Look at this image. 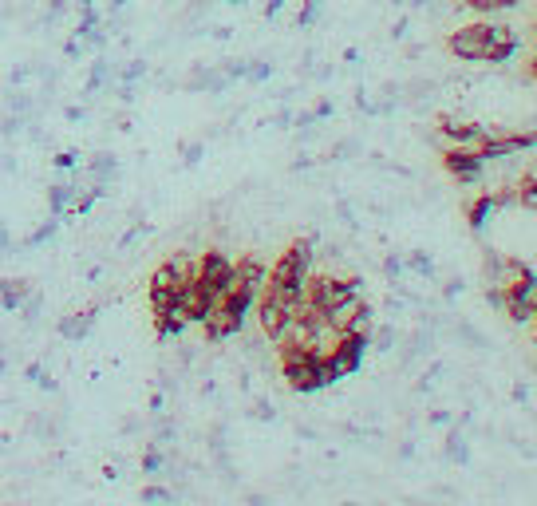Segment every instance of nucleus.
Returning <instances> with one entry per match:
<instances>
[{"label":"nucleus","mask_w":537,"mask_h":506,"mask_svg":"<svg viewBox=\"0 0 537 506\" xmlns=\"http://www.w3.org/2000/svg\"><path fill=\"white\" fill-rule=\"evenodd\" d=\"M308 277H312V242L301 238V242H293L289 250L277 257V265L269 269L261 293L281 297V301H289V305H301L308 293Z\"/></svg>","instance_id":"f257e3e1"},{"label":"nucleus","mask_w":537,"mask_h":506,"mask_svg":"<svg viewBox=\"0 0 537 506\" xmlns=\"http://www.w3.org/2000/svg\"><path fill=\"white\" fill-rule=\"evenodd\" d=\"M360 277H332V273H320V277H308V293L305 301L312 309H320L324 317H332L336 309H344L348 301L360 297Z\"/></svg>","instance_id":"f03ea898"},{"label":"nucleus","mask_w":537,"mask_h":506,"mask_svg":"<svg viewBox=\"0 0 537 506\" xmlns=\"http://www.w3.org/2000/svg\"><path fill=\"white\" fill-rule=\"evenodd\" d=\"M368 344H372V337L340 333L336 344H332V352L324 356V360H328V368H332V376H336V380H344V376L360 372V368H364V356H368Z\"/></svg>","instance_id":"7ed1b4c3"},{"label":"nucleus","mask_w":537,"mask_h":506,"mask_svg":"<svg viewBox=\"0 0 537 506\" xmlns=\"http://www.w3.org/2000/svg\"><path fill=\"white\" fill-rule=\"evenodd\" d=\"M253 309H257L261 333L273 340V344L289 333V325H293V317H297V305H289V301H281V297H269V293H261Z\"/></svg>","instance_id":"20e7f679"},{"label":"nucleus","mask_w":537,"mask_h":506,"mask_svg":"<svg viewBox=\"0 0 537 506\" xmlns=\"http://www.w3.org/2000/svg\"><path fill=\"white\" fill-rule=\"evenodd\" d=\"M194 273H198V281H202L206 289H214L218 297H222V293L233 285V261L222 250H206V253H202Z\"/></svg>","instance_id":"39448f33"},{"label":"nucleus","mask_w":537,"mask_h":506,"mask_svg":"<svg viewBox=\"0 0 537 506\" xmlns=\"http://www.w3.org/2000/svg\"><path fill=\"white\" fill-rule=\"evenodd\" d=\"M486 32H490V24H466L459 32H451V40H447L451 56H459L466 64H482L486 60Z\"/></svg>","instance_id":"423d86ee"},{"label":"nucleus","mask_w":537,"mask_h":506,"mask_svg":"<svg viewBox=\"0 0 537 506\" xmlns=\"http://www.w3.org/2000/svg\"><path fill=\"white\" fill-rule=\"evenodd\" d=\"M443 167L447 174L462 182V186H470V182H478L482 178V167H486V159L478 155V147H447V155H443Z\"/></svg>","instance_id":"0eeeda50"},{"label":"nucleus","mask_w":537,"mask_h":506,"mask_svg":"<svg viewBox=\"0 0 537 506\" xmlns=\"http://www.w3.org/2000/svg\"><path fill=\"white\" fill-rule=\"evenodd\" d=\"M518 52V32L510 24H490L486 32V60L482 64H506Z\"/></svg>","instance_id":"6e6552de"},{"label":"nucleus","mask_w":537,"mask_h":506,"mask_svg":"<svg viewBox=\"0 0 537 506\" xmlns=\"http://www.w3.org/2000/svg\"><path fill=\"white\" fill-rule=\"evenodd\" d=\"M439 131H443V139H447L451 147H478V143L490 135L486 127L466 123V119H455V115H443V119H439Z\"/></svg>","instance_id":"1a4fd4ad"},{"label":"nucleus","mask_w":537,"mask_h":506,"mask_svg":"<svg viewBox=\"0 0 537 506\" xmlns=\"http://www.w3.org/2000/svg\"><path fill=\"white\" fill-rule=\"evenodd\" d=\"M233 277H237L245 289L261 293V289H265L269 269H265V261H261V257H241V261H233Z\"/></svg>","instance_id":"9d476101"},{"label":"nucleus","mask_w":537,"mask_h":506,"mask_svg":"<svg viewBox=\"0 0 537 506\" xmlns=\"http://www.w3.org/2000/svg\"><path fill=\"white\" fill-rule=\"evenodd\" d=\"M186 325H190V317H186V309H182V305H170V309H158V313H154V329H158V337L162 340L182 337V333H186Z\"/></svg>","instance_id":"9b49d317"},{"label":"nucleus","mask_w":537,"mask_h":506,"mask_svg":"<svg viewBox=\"0 0 537 506\" xmlns=\"http://www.w3.org/2000/svg\"><path fill=\"white\" fill-rule=\"evenodd\" d=\"M76 198H79V190L72 186V182L52 186V194H48V210H52V218H68V214L76 210Z\"/></svg>","instance_id":"f8f14e48"},{"label":"nucleus","mask_w":537,"mask_h":506,"mask_svg":"<svg viewBox=\"0 0 537 506\" xmlns=\"http://www.w3.org/2000/svg\"><path fill=\"white\" fill-rule=\"evenodd\" d=\"M514 325H534V317H537V301H526V297H502V305H498Z\"/></svg>","instance_id":"ddd939ff"},{"label":"nucleus","mask_w":537,"mask_h":506,"mask_svg":"<svg viewBox=\"0 0 537 506\" xmlns=\"http://www.w3.org/2000/svg\"><path fill=\"white\" fill-rule=\"evenodd\" d=\"M32 289H28V281H20V277H0V309H8V313H16L20 305H24V297H28Z\"/></svg>","instance_id":"4468645a"},{"label":"nucleus","mask_w":537,"mask_h":506,"mask_svg":"<svg viewBox=\"0 0 537 506\" xmlns=\"http://www.w3.org/2000/svg\"><path fill=\"white\" fill-rule=\"evenodd\" d=\"M95 317H99L95 309H87V313H72V317H64V321H60V337H64V340H83V337H87V333H91V329H95Z\"/></svg>","instance_id":"2eb2a0df"},{"label":"nucleus","mask_w":537,"mask_h":506,"mask_svg":"<svg viewBox=\"0 0 537 506\" xmlns=\"http://www.w3.org/2000/svg\"><path fill=\"white\" fill-rule=\"evenodd\" d=\"M372 329H376V313H372V305L364 301L348 321H344V329L340 333H356V337H372Z\"/></svg>","instance_id":"dca6fc26"},{"label":"nucleus","mask_w":537,"mask_h":506,"mask_svg":"<svg viewBox=\"0 0 537 506\" xmlns=\"http://www.w3.org/2000/svg\"><path fill=\"white\" fill-rule=\"evenodd\" d=\"M87 170H91V182L107 190V186H111V178L119 174V159H115V155H95V159L87 163Z\"/></svg>","instance_id":"f3484780"},{"label":"nucleus","mask_w":537,"mask_h":506,"mask_svg":"<svg viewBox=\"0 0 537 506\" xmlns=\"http://www.w3.org/2000/svg\"><path fill=\"white\" fill-rule=\"evenodd\" d=\"M518 206H526V210H537V170L530 174H522V182H518Z\"/></svg>","instance_id":"a211bd4d"},{"label":"nucleus","mask_w":537,"mask_h":506,"mask_svg":"<svg viewBox=\"0 0 537 506\" xmlns=\"http://www.w3.org/2000/svg\"><path fill=\"white\" fill-rule=\"evenodd\" d=\"M111 80V68H107V60H95L91 64V76H87V95H99L103 87Z\"/></svg>","instance_id":"6ab92c4d"},{"label":"nucleus","mask_w":537,"mask_h":506,"mask_svg":"<svg viewBox=\"0 0 537 506\" xmlns=\"http://www.w3.org/2000/svg\"><path fill=\"white\" fill-rule=\"evenodd\" d=\"M518 0H466V8L470 12H478V16H494V12H506V8H514Z\"/></svg>","instance_id":"aec40b11"},{"label":"nucleus","mask_w":537,"mask_h":506,"mask_svg":"<svg viewBox=\"0 0 537 506\" xmlns=\"http://www.w3.org/2000/svg\"><path fill=\"white\" fill-rule=\"evenodd\" d=\"M40 309H44V297H40V293H28V297H24V305H20L16 313H24V321H28V325H36V321H40Z\"/></svg>","instance_id":"412c9836"},{"label":"nucleus","mask_w":537,"mask_h":506,"mask_svg":"<svg viewBox=\"0 0 537 506\" xmlns=\"http://www.w3.org/2000/svg\"><path fill=\"white\" fill-rule=\"evenodd\" d=\"M24 376H28L32 384H40V388H48V392L56 388V380L48 376V368H44V364H28V372H24Z\"/></svg>","instance_id":"4be33fe9"},{"label":"nucleus","mask_w":537,"mask_h":506,"mask_svg":"<svg viewBox=\"0 0 537 506\" xmlns=\"http://www.w3.org/2000/svg\"><path fill=\"white\" fill-rule=\"evenodd\" d=\"M56 234H60V222H56V218H52V222H48V226H44V230H36V234H32V238H28V246H44V242H52V238H56Z\"/></svg>","instance_id":"5701e85b"},{"label":"nucleus","mask_w":537,"mask_h":506,"mask_svg":"<svg viewBox=\"0 0 537 506\" xmlns=\"http://www.w3.org/2000/svg\"><path fill=\"white\" fill-rule=\"evenodd\" d=\"M56 167H60V170H76L79 155H76V151H60V155H56Z\"/></svg>","instance_id":"b1692460"},{"label":"nucleus","mask_w":537,"mask_h":506,"mask_svg":"<svg viewBox=\"0 0 537 506\" xmlns=\"http://www.w3.org/2000/svg\"><path fill=\"white\" fill-rule=\"evenodd\" d=\"M158 467H162V455H158V451H147V459H143V471H147V475H154Z\"/></svg>","instance_id":"393cba45"},{"label":"nucleus","mask_w":537,"mask_h":506,"mask_svg":"<svg viewBox=\"0 0 537 506\" xmlns=\"http://www.w3.org/2000/svg\"><path fill=\"white\" fill-rule=\"evenodd\" d=\"M320 12V0H305V12H301V24H312Z\"/></svg>","instance_id":"a878e982"},{"label":"nucleus","mask_w":537,"mask_h":506,"mask_svg":"<svg viewBox=\"0 0 537 506\" xmlns=\"http://www.w3.org/2000/svg\"><path fill=\"white\" fill-rule=\"evenodd\" d=\"M143 499H147V503H166L170 495H166V491H158V487H147V491H143Z\"/></svg>","instance_id":"bb28decb"},{"label":"nucleus","mask_w":537,"mask_h":506,"mask_svg":"<svg viewBox=\"0 0 537 506\" xmlns=\"http://www.w3.org/2000/svg\"><path fill=\"white\" fill-rule=\"evenodd\" d=\"M182 155H186V163H198V155H202V147H198V143H190V147H182Z\"/></svg>","instance_id":"cd10ccee"},{"label":"nucleus","mask_w":537,"mask_h":506,"mask_svg":"<svg viewBox=\"0 0 537 506\" xmlns=\"http://www.w3.org/2000/svg\"><path fill=\"white\" fill-rule=\"evenodd\" d=\"M131 0H111V12H119V8H127Z\"/></svg>","instance_id":"c85d7f7f"},{"label":"nucleus","mask_w":537,"mask_h":506,"mask_svg":"<svg viewBox=\"0 0 537 506\" xmlns=\"http://www.w3.org/2000/svg\"><path fill=\"white\" fill-rule=\"evenodd\" d=\"M530 76H534V80H537V56H534V60H530Z\"/></svg>","instance_id":"c756f323"},{"label":"nucleus","mask_w":537,"mask_h":506,"mask_svg":"<svg viewBox=\"0 0 537 506\" xmlns=\"http://www.w3.org/2000/svg\"><path fill=\"white\" fill-rule=\"evenodd\" d=\"M0 372H4V364H0Z\"/></svg>","instance_id":"7c9ffc66"}]
</instances>
